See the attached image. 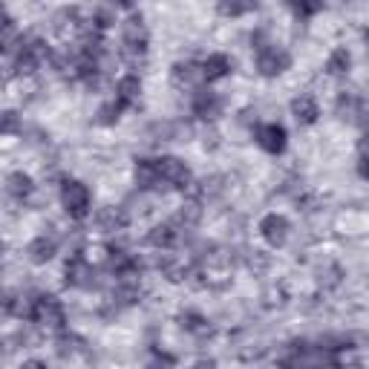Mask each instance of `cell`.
<instances>
[{"mask_svg":"<svg viewBox=\"0 0 369 369\" xmlns=\"http://www.w3.org/2000/svg\"><path fill=\"white\" fill-rule=\"evenodd\" d=\"M366 40H369V32H366Z\"/></svg>","mask_w":369,"mask_h":369,"instance_id":"cell-28","label":"cell"},{"mask_svg":"<svg viewBox=\"0 0 369 369\" xmlns=\"http://www.w3.org/2000/svg\"><path fill=\"white\" fill-rule=\"evenodd\" d=\"M251 6H237V4H222L219 6V12L222 15H243V12H248Z\"/></svg>","mask_w":369,"mask_h":369,"instance_id":"cell-24","label":"cell"},{"mask_svg":"<svg viewBox=\"0 0 369 369\" xmlns=\"http://www.w3.org/2000/svg\"><path fill=\"white\" fill-rule=\"evenodd\" d=\"M199 219H202V202H199V199H184L182 208H179L176 216H173V222L182 225V228H191V225H197Z\"/></svg>","mask_w":369,"mask_h":369,"instance_id":"cell-17","label":"cell"},{"mask_svg":"<svg viewBox=\"0 0 369 369\" xmlns=\"http://www.w3.org/2000/svg\"><path fill=\"white\" fill-rule=\"evenodd\" d=\"M61 205L67 208L70 216L84 219V216L89 214V191H87V184H81V182H64V188H61Z\"/></svg>","mask_w":369,"mask_h":369,"instance_id":"cell-4","label":"cell"},{"mask_svg":"<svg viewBox=\"0 0 369 369\" xmlns=\"http://www.w3.org/2000/svg\"><path fill=\"white\" fill-rule=\"evenodd\" d=\"M29 320L38 323L43 329H61L64 326V309L55 297L50 294H40L32 300V312H29Z\"/></svg>","mask_w":369,"mask_h":369,"instance_id":"cell-2","label":"cell"},{"mask_svg":"<svg viewBox=\"0 0 369 369\" xmlns=\"http://www.w3.org/2000/svg\"><path fill=\"white\" fill-rule=\"evenodd\" d=\"M156 167H159L162 184H170V188H182V191H188L191 184H194L188 165H184L182 159H176V156H162V159H156Z\"/></svg>","mask_w":369,"mask_h":369,"instance_id":"cell-3","label":"cell"},{"mask_svg":"<svg viewBox=\"0 0 369 369\" xmlns=\"http://www.w3.org/2000/svg\"><path fill=\"white\" fill-rule=\"evenodd\" d=\"M148 43H150V35H148V26H145L142 15H130L124 21V26H121V55L130 64L145 61Z\"/></svg>","mask_w":369,"mask_h":369,"instance_id":"cell-1","label":"cell"},{"mask_svg":"<svg viewBox=\"0 0 369 369\" xmlns=\"http://www.w3.org/2000/svg\"><path fill=\"white\" fill-rule=\"evenodd\" d=\"M219 110H222V101H219L216 92H211V89H197L194 92V116H199V119H216Z\"/></svg>","mask_w":369,"mask_h":369,"instance_id":"cell-13","label":"cell"},{"mask_svg":"<svg viewBox=\"0 0 369 369\" xmlns=\"http://www.w3.org/2000/svg\"><path fill=\"white\" fill-rule=\"evenodd\" d=\"M358 173H360V179H369V153H360V162H358Z\"/></svg>","mask_w":369,"mask_h":369,"instance_id":"cell-25","label":"cell"},{"mask_svg":"<svg viewBox=\"0 0 369 369\" xmlns=\"http://www.w3.org/2000/svg\"><path fill=\"white\" fill-rule=\"evenodd\" d=\"M18 369H43V363L40 360H23Z\"/></svg>","mask_w":369,"mask_h":369,"instance_id":"cell-27","label":"cell"},{"mask_svg":"<svg viewBox=\"0 0 369 369\" xmlns=\"http://www.w3.org/2000/svg\"><path fill=\"white\" fill-rule=\"evenodd\" d=\"M257 145L265 153H283V148H286V130L280 124H263V127H257Z\"/></svg>","mask_w":369,"mask_h":369,"instance_id":"cell-9","label":"cell"},{"mask_svg":"<svg viewBox=\"0 0 369 369\" xmlns=\"http://www.w3.org/2000/svg\"><path fill=\"white\" fill-rule=\"evenodd\" d=\"M96 222H99L101 231H107V234H119V231L127 228L130 216H127V211H124L121 205H104V208L96 214Z\"/></svg>","mask_w":369,"mask_h":369,"instance_id":"cell-10","label":"cell"},{"mask_svg":"<svg viewBox=\"0 0 369 369\" xmlns=\"http://www.w3.org/2000/svg\"><path fill=\"white\" fill-rule=\"evenodd\" d=\"M182 225H176L173 219L170 222H159V225H153V231L148 234V243L156 248V251H173L176 246H179V240H182Z\"/></svg>","mask_w":369,"mask_h":369,"instance_id":"cell-5","label":"cell"},{"mask_svg":"<svg viewBox=\"0 0 369 369\" xmlns=\"http://www.w3.org/2000/svg\"><path fill=\"white\" fill-rule=\"evenodd\" d=\"M92 277H96V268L89 265L87 257L75 254L67 260V286H92Z\"/></svg>","mask_w":369,"mask_h":369,"instance_id":"cell-8","label":"cell"},{"mask_svg":"<svg viewBox=\"0 0 369 369\" xmlns=\"http://www.w3.org/2000/svg\"><path fill=\"white\" fill-rule=\"evenodd\" d=\"M349 67H352V55H349V50H335L332 55H329V61H326V72L329 75H346L349 72Z\"/></svg>","mask_w":369,"mask_h":369,"instance_id":"cell-21","label":"cell"},{"mask_svg":"<svg viewBox=\"0 0 369 369\" xmlns=\"http://www.w3.org/2000/svg\"><path fill=\"white\" fill-rule=\"evenodd\" d=\"M179 326H182L184 332H191V335H208V332H211V323H208L202 314H197V312H184V314L179 317Z\"/></svg>","mask_w":369,"mask_h":369,"instance_id":"cell-19","label":"cell"},{"mask_svg":"<svg viewBox=\"0 0 369 369\" xmlns=\"http://www.w3.org/2000/svg\"><path fill=\"white\" fill-rule=\"evenodd\" d=\"M116 99H119L124 107H130V104H136L138 99H142V81H138V75H124V78H119V84H116Z\"/></svg>","mask_w":369,"mask_h":369,"instance_id":"cell-15","label":"cell"},{"mask_svg":"<svg viewBox=\"0 0 369 369\" xmlns=\"http://www.w3.org/2000/svg\"><path fill=\"white\" fill-rule=\"evenodd\" d=\"M55 251H58V243H55L53 237H35V240L26 246V257H29L35 265L50 263V260L55 257Z\"/></svg>","mask_w":369,"mask_h":369,"instance_id":"cell-14","label":"cell"},{"mask_svg":"<svg viewBox=\"0 0 369 369\" xmlns=\"http://www.w3.org/2000/svg\"><path fill=\"white\" fill-rule=\"evenodd\" d=\"M289 67V55L277 46H260L257 50V70L263 75H280Z\"/></svg>","mask_w":369,"mask_h":369,"instance_id":"cell-7","label":"cell"},{"mask_svg":"<svg viewBox=\"0 0 369 369\" xmlns=\"http://www.w3.org/2000/svg\"><path fill=\"white\" fill-rule=\"evenodd\" d=\"M292 116H294L297 124H314L317 116H320L317 101H314L312 96H297V99L292 101Z\"/></svg>","mask_w":369,"mask_h":369,"instance_id":"cell-16","label":"cell"},{"mask_svg":"<svg viewBox=\"0 0 369 369\" xmlns=\"http://www.w3.org/2000/svg\"><path fill=\"white\" fill-rule=\"evenodd\" d=\"M194 369H216V360L214 358H202V360L194 363Z\"/></svg>","mask_w":369,"mask_h":369,"instance_id":"cell-26","label":"cell"},{"mask_svg":"<svg viewBox=\"0 0 369 369\" xmlns=\"http://www.w3.org/2000/svg\"><path fill=\"white\" fill-rule=\"evenodd\" d=\"M358 110H360V104H358V99L355 96H349V92H341V96H338V113L346 119H355L358 116Z\"/></svg>","mask_w":369,"mask_h":369,"instance_id":"cell-22","label":"cell"},{"mask_svg":"<svg viewBox=\"0 0 369 369\" xmlns=\"http://www.w3.org/2000/svg\"><path fill=\"white\" fill-rule=\"evenodd\" d=\"M173 84H176V87H184V89H194V87L205 84L202 64H194V61H179V64H173Z\"/></svg>","mask_w":369,"mask_h":369,"instance_id":"cell-11","label":"cell"},{"mask_svg":"<svg viewBox=\"0 0 369 369\" xmlns=\"http://www.w3.org/2000/svg\"><path fill=\"white\" fill-rule=\"evenodd\" d=\"M148 369H173V358L170 355H156Z\"/></svg>","mask_w":369,"mask_h":369,"instance_id":"cell-23","label":"cell"},{"mask_svg":"<svg viewBox=\"0 0 369 369\" xmlns=\"http://www.w3.org/2000/svg\"><path fill=\"white\" fill-rule=\"evenodd\" d=\"M228 72H231V61H228L225 55H208V58L202 61V75H205L208 84L225 78Z\"/></svg>","mask_w":369,"mask_h":369,"instance_id":"cell-18","label":"cell"},{"mask_svg":"<svg viewBox=\"0 0 369 369\" xmlns=\"http://www.w3.org/2000/svg\"><path fill=\"white\" fill-rule=\"evenodd\" d=\"M133 179L142 191H153L162 184V176H159V167H156V159H138L136 167H133Z\"/></svg>","mask_w":369,"mask_h":369,"instance_id":"cell-12","label":"cell"},{"mask_svg":"<svg viewBox=\"0 0 369 369\" xmlns=\"http://www.w3.org/2000/svg\"><path fill=\"white\" fill-rule=\"evenodd\" d=\"M35 191V182H32V176L29 173H12L9 176V194L15 197V199H26L29 194Z\"/></svg>","mask_w":369,"mask_h":369,"instance_id":"cell-20","label":"cell"},{"mask_svg":"<svg viewBox=\"0 0 369 369\" xmlns=\"http://www.w3.org/2000/svg\"><path fill=\"white\" fill-rule=\"evenodd\" d=\"M260 234H263V240H265L268 246L280 248V246L289 240V219L280 216V214H268V216H263V222H260Z\"/></svg>","mask_w":369,"mask_h":369,"instance_id":"cell-6","label":"cell"}]
</instances>
